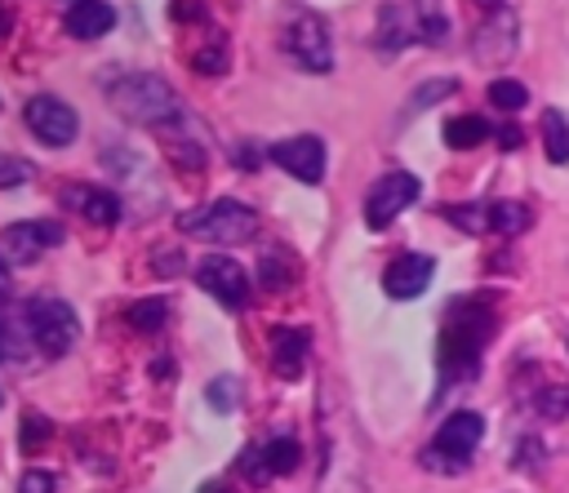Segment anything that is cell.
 <instances>
[{
  "mask_svg": "<svg viewBox=\"0 0 569 493\" xmlns=\"http://www.w3.org/2000/svg\"><path fill=\"white\" fill-rule=\"evenodd\" d=\"M102 93H107V102L129 124H142V129H173V124H182V98L173 93L169 80H160L151 71L111 76V80H102Z\"/></svg>",
  "mask_w": 569,
  "mask_h": 493,
  "instance_id": "obj_2",
  "label": "cell"
},
{
  "mask_svg": "<svg viewBox=\"0 0 569 493\" xmlns=\"http://www.w3.org/2000/svg\"><path fill=\"white\" fill-rule=\"evenodd\" d=\"M116 27V9L107 4V0H71V9H67V31L76 36V40H98V36H107Z\"/></svg>",
  "mask_w": 569,
  "mask_h": 493,
  "instance_id": "obj_17",
  "label": "cell"
},
{
  "mask_svg": "<svg viewBox=\"0 0 569 493\" xmlns=\"http://www.w3.org/2000/svg\"><path fill=\"white\" fill-rule=\"evenodd\" d=\"M485 218H489V231L498 235H525L533 227V213L520 200H485Z\"/></svg>",
  "mask_w": 569,
  "mask_h": 493,
  "instance_id": "obj_18",
  "label": "cell"
},
{
  "mask_svg": "<svg viewBox=\"0 0 569 493\" xmlns=\"http://www.w3.org/2000/svg\"><path fill=\"white\" fill-rule=\"evenodd\" d=\"M440 133H445V147L471 151V147H480L489 138V120H480V115H453V120H445Z\"/></svg>",
  "mask_w": 569,
  "mask_h": 493,
  "instance_id": "obj_20",
  "label": "cell"
},
{
  "mask_svg": "<svg viewBox=\"0 0 569 493\" xmlns=\"http://www.w3.org/2000/svg\"><path fill=\"white\" fill-rule=\"evenodd\" d=\"M267 155H271V160H276L284 173H293L298 182H307V187H316V182L325 178V164H329V155H325V142H320V138H311V133L284 138V142L267 147Z\"/></svg>",
  "mask_w": 569,
  "mask_h": 493,
  "instance_id": "obj_12",
  "label": "cell"
},
{
  "mask_svg": "<svg viewBox=\"0 0 569 493\" xmlns=\"http://www.w3.org/2000/svg\"><path fill=\"white\" fill-rule=\"evenodd\" d=\"M485 440V417L476 409H458L440 422V431L431 435V444L418 453V462L431 471V475H462L476 457Z\"/></svg>",
  "mask_w": 569,
  "mask_h": 493,
  "instance_id": "obj_4",
  "label": "cell"
},
{
  "mask_svg": "<svg viewBox=\"0 0 569 493\" xmlns=\"http://www.w3.org/2000/svg\"><path fill=\"white\" fill-rule=\"evenodd\" d=\"M62 204L76 209L84 222H98V227H116V222H120V200H116V191H107V187L76 182V187L62 191Z\"/></svg>",
  "mask_w": 569,
  "mask_h": 493,
  "instance_id": "obj_15",
  "label": "cell"
},
{
  "mask_svg": "<svg viewBox=\"0 0 569 493\" xmlns=\"http://www.w3.org/2000/svg\"><path fill=\"white\" fill-rule=\"evenodd\" d=\"M449 36V18L440 9V0H387L378 9V49L396 53L405 44H445Z\"/></svg>",
  "mask_w": 569,
  "mask_h": 493,
  "instance_id": "obj_3",
  "label": "cell"
},
{
  "mask_svg": "<svg viewBox=\"0 0 569 493\" xmlns=\"http://www.w3.org/2000/svg\"><path fill=\"white\" fill-rule=\"evenodd\" d=\"M22 120H27V129H31L44 147H71L76 133H80L76 111H71L62 98H53V93H36V98L22 107Z\"/></svg>",
  "mask_w": 569,
  "mask_h": 493,
  "instance_id": "obj_10",
  "label": "cell"
},
{
  "mask_svg": "<svg viewBox=\"0 0 569 493\" xmlns=\"http://www.w3.org/2000/svg\"><path fill=\"white\" fill-rule=\"evenodd\" d=\"M458 231H467V235H485L489 231V218H485V204H445L440 209Z\"/></svg>",
  "mask_w": 569,
  "mask_h": 493,
  "instance_id": "obj_27",
  "label": "cell"
},
{
  "mask_svg": "<svg viewBox=\"0 0 569 493\" xmlns=\"http://www.w3.org/2000/svg\"><path fill=\"white\" fill-rule=\"evenodd\" d=\"M196 284H200L213 302H222L227 311H240V306L249 302V275H244V266H240L236 258H227V253H209V258L196 266Z\"/></svg>",
  "mask_w": 569,
  "mask_h": 493,
  "instance_id": "obj_11",
  "label": "cell"
},
{
  "mask_svg": "<svg viewBox=\"0 0 569 493\" xmlns=\"http://www.w3.org/2000/svg\"><path fill=\"white\" fill-rule=\"evenodd\" d=\"M293 275H298V266H293V258H289L284 249H267V253H262V262H258V280H262L267 289H284Z\"/></svg>",
  "mask_w": 569,
  "mask_h": 493,
  "instance_id": "obj_23",
  "label": "cell"
},
{
  "mask_svg": "<svg viewBox=\"0 0 569 493\" xmlns=\"http://www.w3.org/2000/svg\"><path fill=\"white\" fill-rule=\"evenodd\" d=\"M124 320H129L138 333H156V329L169 320V302H164V298H142V302H133V306L124 311Z\"/></svg>",
  "mask_w": 569,
  "mask_h": 493,
  "instance_id": "obj_24",
  "label": "cell"
},
{
  "mask_svg": "<svg viewBox=\"0 0 569 493\" xmlns=\"http://www.w3.org/2000/svg\"><path fill=\"white\" fill-rule=\"evenodd\" d=\"M489 138L498 142V151H516L525 142V129L520 124H498V129H489Z\"/></svg>",
  "mask_w": 569,
  "mask_h": 493,
  "instance_id": "obj_34",
  "label": "cell"
},
{
  "mask_svg": "<svg viewBox=\"0 0 569 493\" xmlns=\"http://www.w3.org/2000/svg\"><path fill=\"white\" fill-rule=\"evenodd\" d=\"M413 200H418V178L413 173H405V169L382 173L369 187V195H365V222H369V231H387Z\"/></svg>",
  "mask_w": 569,
  "mask_h": 493,
  "instance_id": "obj_9",
  "label": "cell"
},
{
  "mask_svg": "<svg viewBox=\"0 0 569 493\" xmlns=\"http://www.w3.org/2000/svg\"><path fill=\"white\" fill-rule=\"evenodd\" d=\"M516 49H520V18L502 0L498 9H485V22L471 31V58L485 71H498V67H507L516 58Z\"/></svg>",
  "mask_w": 569,
  "mask_h": 493,
  "instance_id": "obj_7",
  "label": "cell"
},
{
  "mask_svg": "<svg viewBox=\"0 0 569 493\" xmlns=\"http://www.w3.org/2000/svg\"><path fill=\"white\" fill-rule=\"evenodd\" d=\"M53 489H58V480L49 471H40V466L22 471V480H18V493H53Z\"/></svg>",
  "mask_w": 569,
  "mask_h": 493,
  "instance_id": "obj_33",
  "label": "cell"
},
{
  "mask_svg": "<svg viewBox=\"0 0 569 493\" xmlns=\"http://www.w3.org/2000/svg\"><path fill=\"white\" fill-rule=\"evenodd\" d=\"M22 315L18 311H0V364L4 360H22L27 355V338H22Z\"/></svg>",
  "mask_w": 569,
  "mask_h": 493,
  "instance_id": "obj_25",
  "label": "cell"
},
{
  "mask_svg": "<svg viewBox=\"0 0 569 493\" xmlns=\"http://www.w3.org/2000/svg\"><path fill=\"white\" fill-rule=\"evenodd\" d=\"M0 404H4V391H0Z\"/></svg>",
  "mask_w": 569,
  "mask_h": 493,
  "instance_id": "obj_40",
  "label": "cell"
},
{
  "mask_svg": "<svg viewBox=\"0 0 569 493\" xmlns=\"http://www.w3.org/2000/svg\"><path fill=\"white\" fill-rule=\"evenodd\" d=\"M280 49H284L302 71H316V76L333 71V40H329V22H325V18H316V13H298V18L284 27Z\"/></svg>",
  "mask_w": 569,
  "mask_h": 493,
  "instance_id": "obj_8",
  "label": "cell"
},
{
  "mask_svg": "<svg viewBox=\"0 0 569 493\" xmlns=\"http://www.w3.org/2000/svg\"><path fill=\"white\" fill-rule=\"evenodd\" d=\"M431 280H436V258L431 253H400L382 271V293L396 298V302H413L418 293H427Z\"/></svg>",
  "mask_w": 569,
  "mask_h": 493,
  "instance_id": "obj_14",
  "label": "cell"
},
{
  "mask_svg": "<svg viewBox=\"0 0 569 493\" xmlns=\"http://www.w3.org/2000/svg\"><path fill=\"white\" fill-rule=\"evenodd\" d=\"M36 178V164L22 160V155H4L0 151V191H13V187H27Z\"/></svg>",
  "mask_w": 569,
  "mask_h": 493,
  "instance_id": "obj_30",
  "label": "cell"
},
{
  "mask_svg": "<svg viewBox=\"0 0 569 493\" xmlns=\"http://www.w3.org/2000/svg\"><path fill=\"white\" fill-rule=\"evenodd\" d=\"M49 440H53V422L40 417V413H27V417H22V435H18L22 453H36V449L49 444Z\"/></svg>",
  "mask_w": 569,
  "mask_h": 493,
  "instance_id": "obj_32",
  "label": "cell"
},
{
  "mask_svg": "<svg viewBox=\"0 0 569 493\" xmlns=\"http://www.w3.org/2000/svg\"><path fill=\"white\" fill-rule=\"evenodd\" d=\"M529 409L538 413V417H565L569 413V386H542V391H533V400H529Z\"/></svg>",
  "mask_w": 569,
  "mask_h": 493,
  "instance_id": "obj_29",
  "label": "cell"
},
{
  "mask_svg": "<svg viewBox=\"0 0 569 493\" xmlns=\"http://www.w3.org/2000/svg\"><path fill=\"white\" fill-rule=\"evenodd\" d=\"M4 36H9V13L0 9V40H4Z\"/></svg>",
  "mask_w": 569,
  "mask_h": 493,
  "instance_id": "obj_38",
  "label": "cell"
},
{
  "mask_svg": "<svg viewBox=\"0 0 569 493\" xmlns=\"http://www.w3.org/2000/svg\"><path fill=\"white\" fill-rule=\"evenodd\" d=\"M525 102H529V89H525L520 80L498 76V80L489 84V107H498V111H520Z\"/></svg>",
  "mask_w": 569,
  "mask_h": 493,
  "instance_id": "obj_26",
  "label": "cell"
},
{
  "mask_svg": "<svg viewBox=\"0 0 569 493\" xmlns=\"http://www.w3.org/2000/svg\"><path fill=\"white\" fill-rule=\"evenodd\" d=\"M449 93H458V80H449V76H440V80H427V84H418L409 98H405V111H400V120H413L422 107H436L440 98H449Z\"/></svg>",
  "mask_w": 569,
  "mask_h": 493,
  "instance_id": "obj_22",
  "label": "cell"
},
{
  "mask_svg": "<svg viewBox=\"0 0 569 493\" xmlns=\"http://www.w3.org/2000/svg\"><path fill=\"white\" fill-rule=\"evenodd\" d=\"M258 457H262V466H267L271 480L276 475H293L298 462H302V444L293 435H271L267 444H258Z\"/></svg>",
  "mask_w": 569,
  "mask_h": 493,
  "instance_id": "obj_19",
  "label": "cell"
},
{
  "mask_svg": "<svg viewBox=\"0 0 569 493\" xmlns=\"http://www.w3.org/2000/svg\"><path fill=\"white\" fill-rule=\"evenodd\" d=\"M200 493H231V489H227V484H204Z\"/></svg>",
  "mask_w": 569,
  "mask_h": 493,
  "instance_id": "obj_37",
  "label": "cell"
},
{
  "mask_svg": "<svg viewBox=\"0 0 569 493\" xmlns=\"http://www.w3.org/2000/svg\"><path fill=\"white\" fill-rule=\"evenodd\" d=\"M489 338H493V306L485 298H458L440 324V351H436L440 386L471 382L480 373V355Z\"/></svg>",
  "mask_w": 569,
  "mask_h": 493,
  "instance_id": "obj_1",
  "label": "cell"
},
{
  "mask_svg": "<svg viewBox=\"0 0 569 493\" xmlns=\"http://www.w3.org/2000/svg\"><path fill=\"white\" fill-rule=\"evenodd\" d=\"M22 329L44 355H67L80 338V320L62 298H31L22 306Z\"/></svg>",
  "mask_w": 569,
  "mask_h": 493,
  "instance_id": "obj_6",
  "label": "cell"
},
{
  "mask_svg": "<svg viewBox=\"0 0 569 493\" xmlns=\"http://www.w3.org/2000/svg\"><path fill=\"white\" fill-rule=\"evenodd\" d=\"M62 222L58 218H27V222H13V227H4L0 231V244H4V253L9 258H18V262H36L40 253H49L53 244H62Z\"/></svg>",
  "mask_w": 569,
  "mask_h": 493,
  "instance_id": "obj_13",
  "label": "cell"
},
{
  "mask_svg": "<svg viewBox=\"0 0 569 493\" xmlns=\"http://www.w3.org/2000/svg\"><path fill=\"white\" fill-rule=\"evenodd\" d=\"M307 351H311L307 329L280 324V329L271 333V369H276V378L298 382V378H302V364H307Z\"/></svg>",
  "mask_w": 569,
  "mask_h": 493,
  "instance_id": "obj_16",
  "label": "cell"
},
{
  "mask_svg": "<svg viewBox=\"0 0 569 493\" xmlns=\"http://www.w3.org/2000/svg\"><path fill=\"white\" fill-rule=\"evenodd\" d=\"M476 4H480V9H498L502 0H476Z\"/></svg>",
  "mask_w": 569,
  "mask_h": 493,
  "instance_id": "obj_39",
  "label": "cell"
},
{
  "mask_svg": "<svg viewBox=\"0 0 569 493\" xmlns=\"http://www.w3.org/2000/svg\"><path fill=\"white\" fill-rule=\"evenodd\" d=\"M542 147H547L551 164H569V120H565L560 107L542 111Z\"/></svg>",
  "mask_w": 569,
  "mask_h": 493,
  "instance_id": "obj_21",
  "label": "cell"
},
{
  "mask_svg": "<svg viewBox=\"0 0 569 493\" xmlns=\"http://www.w3.org/2000/svg\"><path fill=\"white\" fill-rule=\"evenodd\" d=\"M151 266H156L160 275H178V271H182V253H178V249H156Z\"/></svg>",
  "mask_w": 569,
  "mask_h": 493,
  "instance_id": "obj_35",
  "label": "cell"
},
{
  "mask_svg": "<svg viewBox=\"0 0 569 493\" xmlns=\"http://www.w3.org/2000/svg\"><path fill=\"white\" fill-rule=\"evenodd\" d=\"M9 280H13V275H9V262H4V258H0V298H4V293H9Z\"/></svg>",
  "mask_w": 569,
  "mask_h": 493,
  "instance_id": "obj_36",
  "label": "cell"
},
{
  "mask_svg": "<svg viewBox=\"0 0 569 493\" xmlns=\"http://www.w3.org/2000/svg\"><path fill=\"white\" fill-rule=\"evenodd\" d=\"M204 400H209V409H218V413H231V409L240 404V378H231V373L213 378V382L204 386Z\"/></svg>",
  "mask_w": 569,
  "mask_h": 493,
  "instance_id": "obj_28",
  "label": "cell"
},
{
  "mask_svg": "<svg viewBox=\"0 0 569 493\" xmlns=\"http://www.w3.org/2000/svg\"><path fill=\"white\" fill-rule=\"evenodd\" d=\"M191 67H196L200 76H222V71H227V40L213 36V40L191 58Z\"/></svg>",
  "mask_w": 569,
  "mask_h": 493,
  "instance_id": "obj_31",
  "label": "cell"
},
{
  "mask_svg": "<svg viewBox=\"0 0 569 493\" xmlns=\"http://www.w3.org/2000/svg\"><path fill=\"white\" fill-rule=\"evenodd\" d=\"M178 227L196 240H209V244H244L258 235V213L240 200H209V204H196L178 218Z\"/></svg>",
  "mask_w": 569,
  "mask_h": 493,
  "instance_id": "obj_5",
  "label": "cell"
}]
</instances>
